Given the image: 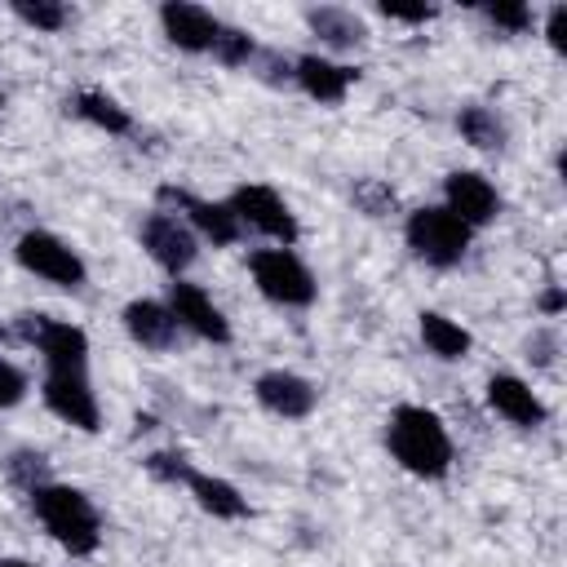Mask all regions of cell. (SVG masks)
I'll use <instances>...</instances> for the list:
<instances>
[{
    "label": "cell",
    "instance_id": "cell-1",
    "mask_svg": "<svg viewBox=\"0 0 567 567\" xmlns=\"http://www.w3.org/2000/svg\"><path fill=\"white\" fill-rule=\"evenodd\" d=\"M385 447H390L399 470H408L412 478H425V483L447 478L452 461H456V443H452L447 421L434 408H425V403L390 408V416H385Z\"/></svg>",
    "mask_w": 567,
    "mask_h": 567
},
{
    "label": "cell",
    "instance_id": "cell-2",
    "mask_svg": "<svg viewBox=\"0 0 567 567\" xmlns=\"http://www.w3.org/2000/svg\"><path fill=\"white\" fill-rule=\"evenodd\" d=\"M31 496V514L35 523L49 532V540L71 554V558H89L102 549V514L93 505L89 492L71 487V483H40L27 492Z\"/></svg>",
    "mask_w": 567,
    "mask_h": 567
},
{
    "label": "cell",
    "instance_id": "cell-3",
    "mask_svg": "<svg viewBox=\"0 0 567 567\" xmlns=\"http://www.w3.org/2000/svg\"><path fill=\"white\" fill-rule=\"evenodd\" d=\"M403 244L421 266L452 270V266L465 261V252L474 244V230L465 221H456L443 204H421L403 217Z\"/></svg>",
    "mask_w": 567,
    "mask_h": 567
},
{
    "label": "cell",
    "instance_id": "cell-4",
    "mask_svg": "<svg viewBox=\"0 0 567 567\" xmlns=\"http://www.w3.org/2000/svg\"><path fill=\"white\" fill-rule=\"evenodd\" d=\"M248 275H252V288L270 301V306H284V310H306L319 301V279L315 270L297 257V248H252L248 252Z\"/></svg>",
    "mask_w": 567,
    "mask_h": 567
},
{
    "label": "cell",
    "instance_id": "cell-5",
    "mask_svg": "<svg viewBox=\"0 0 567 567\" xmlns=\"http://www.w3.org/2000/svg\"><path fill=\"white\" fill-rule=\"evenodd\" d=\"M13 261L27 275H35V279H44V284H53L62 292H80L89 284V261L80 257V248H71L62 235H53L44 226H31V230L18 235Z\"/></svg>",
    "mask_w": 567,
    "mask_h": 567
},
{
    "label": "cell",
    "instance_id": "cell-6",
    "mask_svg": "<svg viewBox=\"0 0 567 567\" xmlns=\"http://www.w3.org/2000/svg\"><path fill=\"white\" fill-rule=\"evenodd\" d=\"M226 204H230V213L239 217L244 230H257V235L270 239L275 248H297L301 221H297L292 204H288L275 186H266V182H239V186L226 195Z\"/></svg>",
    "mask_w": 567,
    "mask_h": 567
},
{
    "label": "cell",
    "instance_id": "cell-7",
    "mask_svg": "<svg viewBox=\"0 0 567 567\" xmlns=\"http://www.w3.org/2000/svg\"><path fill=\"white\" fill-rule=\"evenodd\" d=\"M22 337L40 350L44 372H89V332L71 319H53V315H18Z\"/></svg>",
    "mask_w": 567,
    "mask_h": 567
},
{
    "label": "cell",
    "instance_id": "cell-8",
    "mask_svg": "<svg viewBox=\"0 0 567 567\" xmlns=\"http://www.w3.org/2000/svg\"><path fill=\"white\" fill-rule=\"evenodd\" d=\"M137 244L142 252L168 275V279H186V270L199 261V239L195 230L177 217V213H164V208H151L137 226Z\"/></svg>",
    "mask_w": 567,
    "mask_h": 567
},
{
    "label": "cell",
    "instance_id": "cell-9",
    "mask_svg": "<svg viewBox=\"0 0 567 567\" xmlns=\"http://www.w3.org/2000/svg\"><path fill=\"white\" fill-rule=\"evenodd\" d=\"M159 204H164V213H177L195 230L199 244L235 248L244 239V226L226 199H204V195H190L186 186H159Z\"/></svg>",
    "mask_w": 567,
    "mask_h": 567
},
{
    "label": "cell",
    "instance_id": "cell-10",
    "mask_svg": "<svg viewBox=\"0 0 567 567\" xmlns=\"http://www.w3.org/2000/svg\"><path fill=\"white\" fill-rule=\"evenodd\" d=\"M40 403L71 430L97 434L102 430V403L89 381V372H44L40 381Z\"/></svg>",
    "mask_w": 567,
    "mask_h": 567
},
{
    "label": "cell",
    "instance_id": "cell-11",
    "mask_svg": "<svg viewBox=\"0 0 567 567\" xmlns=\"http://www.w3.org/2000/svg\"><path fill=\"white\" fill-rule=\"evenodd\" d=\"M164 306L173 310V319H177V328L182 332H190V337H199V341H208V346H230V319H226V310L213 301V292L208 288H199V284H190V279H173L168 284V292H164Z\"/></svg>",
    "mask_w": 567,
    "mask_h": 567
},
{
    "label": "cell",
    "instance_id": "cell-12",
    "mask_svg": "<svg viewBox=\"0 0 567 567\" xmlns=\"http://www.w3.org/2000/svg\"><path fill=\"white\" fill-rule=\"evenodd\" d=\"M443 208L456 221H465L470 230H487L501 217L505 199H501V190H496V182L487 173H478V168H452L443 177Z\"/></svg>",
    "mask_w": 567,
    "mask_h": 567
},
{
    "label": "cell",
    "instance_id": "cell-13",
    "mask_svg": "<svg viewBox=\"0 0 567 567\" xmlns=\"http://www.w3.org/2000/svg\"><path fill=\"white\" fill-rule=\"evenodd\" d=\"M252 399L279 421H306L319 408V385L292 368H266L252 377Z\"/></svg>",
    "mask_w": 567,
    "mask_h": 567
},
{
    "label": "cell",
    "instance_id": "cell-14",
    "mask_svg": "<svg viewBox=\"0 0 567 567\" xmlns=\"http://www.w3.org/2000/svg\"><path fill=\"white\" fill-rule=\"evenodd\" d=\"M359 66L341 62L332 53H297L292 58V89H301L310 102L319 106H341L350 97V89L359 84Z\"/></svg>",
    "mask_w": 567,
    "mask_h": 567
},
{
    "label": "cell",
    "instance_id": "cell-15",
    "mask_svg": "<svg viewBox=\"0 0 567 567\" xmlns=\"http://www.w3.org/2000/svg\"><path fill=\"white\" fill-rule=\"evenodd\" d=\"M155 18H159L164 40H168L173 49H182V53H213V44H217V35H221V27H226L213 9L190 4V0H164V4L155 9Z\"/></svg>",
    "mask_w": 567,
    "mask_h": 567
},
{
    "label": "cell",
    "instance_id": "cell-16",
    "mask_svg": "<svg viewBox=\"0 0 567 567\" xmlns=\"http://www.w3.org/2000/svg\"><path fill=\"white\" fill-rule=\"evenodd\" d=\"M483 399H487V408H492L505 425H514V430H540V425L549 421L545 399H540V394L532 390V381H523L518 372H492L487 385H483Z\"/></svg>",
    "mask_w": 567,
    "mask_h": 567
},
{
    "label": "cell",
    "instance_id": "cell-17",
    "mask_svg": "<svg viewBox=\"0 0 567 567\" xmlns=\"http://www.w3.org/2000/svg\"><path fill=\"white\" fill-rule=\"evenodd\" d=\"M120 323H124V332H128V341H133V346L155 350V354L173 350V346H177V337H182V328H177L173 310H168L159 297H133V301H124Z\"/></svg>",
    "mask_w": 567,
    "mask_h": 567
},
{
    "label": "cell",
    "instance_id": "cell-18",
    "mask_svg": "<svg viewBox=\"0 0 567 567\" xmlns=\"http://www.w3.org/2000/svg\"><path fill=\"white\" fill-rule=\"evenodd\" d=\"M306 27H310V35H319V44L332 49V53H354V49L368 44V22H363V13L346 9V4H310V9H306Z\"/></svg>",
    "mask_w": 567,
    "mask_h": 567
},
{
    "label": "cell",
    "instance_id": "cell-19",
    "mask_svg": "<svg viewBox=\"0 0 567 567\" xmlns=\"http://www.w3.org/2000/svg\"><path fill=\"white\" fill-rule=\"evenodd\" d=\"M186 492H190V501H195L204 514H213V518H221V523H239V518H248V514H252L248 496H244V492H239L230 478H221V474L190 470Z\"/></svg>",
    "mask_w": 567,
    "mask_h": 567
},
{
    "label": "cell",
    "instance_id": "cell-20",
    "mask_svg": "<svg viewBox=\"0 0 567 567\" xmlns=\"http://www.w3.org/2000/svg\"><path fill=\"white\" fill-rule=\"evenodd\" d=\"M416 337H421V346H425L434 359H443V363H461V359H470V350H474V332H470L461 319L443 315V310H421V315H416Z\"/></svg>",
    "mask_w": 567,
    "mask_h": 567
},
{
    "label": "cell",
    "instance_id": "cell-21",
    "mask_svg": "<svg viewBox=\"0 0 567 567\" xmlns=\"http://www.w3.org/2000/svg\"><path fill=\"white\" fill-rule=\"evenodd\" d=\"M66 111H71L80 124H89V128H97V133H106V137H128V133H133L128 106H124L120 97L102 93V89H80V93H71V97H66Z\"/></svg>",
    "mask_w": 567,
    "mask_h": 567
},
{
    "label": "cell",
    "instance_id": "cell-22",
    "mask_svg": "<svg viewBox=\"0 0 567 567\" xmlns=\"http://www.w3.org/2000/svg\"><path fill=\"white\" fill-rule=\"evenodd\" d=\"M456 133H461V142H470L474 151H505V142H509L505 115L492 111V106H483V102H465V106L456 111Z\"/></svg>",
    "mask_w": 567,
    "mask_h": 567
},
{
    "label": "cell",
    "instance_id": "cell-23",
    "mask_svg": "<svg viewBox=\"0 0 567 567\" xmlns=\"http://www.w3.org/2000/svg\"><path fill=\"white\" fill-rule=\"evenodd\" d=\"M9 13H13L22 27L44 31V35H58V31L71 22V9H66L62 0H13Z\"/></svg>",
    "mask_w": 567,
    "mask_h": 567
},
{
    "label": "cell",
    "instance_id": "cell-24",
    "mask_svg": "<svg viewBox=\"0 0 567 567\" xmlns=\"http://www.w3.org/2000/svg\"><path fill=\"white\" fill-rule=\"evenodd\" d=\"M257 40H252V31H244V27H221V35H217V44H213V58L226 66V71H244L252 58H257Z\"/></svg>",
    "mask_w": 567,
    "mask_h": 567
},
{
    "label": "cell",
    "instance_id": "cell-25",
    "mask_svg": "<svg viewBox=\"0 0 567 567\" xmlns=\"http://www.w3.org/2000/svg\"><path fill=\"white\" fill-rule=\"evenodd\" d=\"M478 13L487 18V27H496V31H505V35H527V31L536 27V13H532V4H523V0L483 4Z\"/></svg>",
    "mask_w": 567,
    "mask_h": 567
},
{
    "label": "cell",
    "instance_id": "cell-26",
    "mask_svg": "<svg viewBox=\"0 0 567 567\" xmlns=\"http://www.w3.org/2000/svg\"><path fill=\"white\" fill-rule=\"evenodd\" d=\"M142 470L155 478V483H164V487H186V478H190V456L186 452H146L142 456Z\"/></svg>",
    "mask_w": 567,
    "mask_h": 567
},
{
    "label": "cell",
    "instance_id": "cell-27",
    "mask_svg": "<svg viewBox=\"0 0 567 567\" xmlns=\"http://www.w3.org/2000/svg\"><path fill=\"white\" fill-rule=\"evenodd\" d=\"M27 390H31L27 372H22V368H18L13 359H4V354H0V412L18 408V403L27 399Z\"/></svg>",
    "mask_w": 567,
    "mask_h": 567
},
{
    "label": "cell",
    "instance_id": "cell-28",
    "mask_svg": "<svg viewBox=\"0 0 567 567\" xmlns=\"http://www.w3.org/2000/svg\"><path fill=\"white\" fill-rule=\"evenodd\" d=\"M248 71H257L266 84H292V58H284L275 49H257V58L248 62Z\"/></svg>",
    "mask_w": 567,
    "mask_h": 567
},
{
    "label": "cell",
    "instance_id": "cell-29",
    "mask_svg": "<svg viewBox=\"0 0 567 567\" xmlns=\"http://www.w3.org/2000/svg\"><path fill=\"white\" fill-rule=\"evenodd\" d=\"M9 474L31 492V487H40V483H49V461L40 456V452H13V461H9Z\"/></svg>",
    "mask_w": 567,
    "mask_h": 567
},
{
    "label": "cell",
    "instance_id": "cell-30",
    "mask_svg": "<svg viewBox=\"0 0 567 567\" xmlns=\"http://www.w3.org/2000/svg\"><path fill=\"white\" fill-rule=\"evenodd\" d=\"M527 359H532V368H554V359H558V332L554 328H532V337H527Z\"/></svg>",
    "mask_w": 567,
    "mask_h": 567
},
{
    "label": "cell",
    "instance_id": "cell-31",
    "mask_svg": "<svg viewBox=\"0 0 567 567\" xmlns=\"http://www.w3.org/2000/svg\"><path fill=\"white\" fill-rule=\"evenodd\" d=\"M377 13L390 22H403V27H425L439 18V4H377Z\"/></svg>",
    "mask_w": 567,
    "mask_h": 567
},
{
    "label": "cell",
    "instance_id": "cell-32",
    "mask_svg": "<svg viewBox=\"0 0 567 567\" xmlns=\"http://www.w3.org/2000/svg\"><path fill=\"white\" fill-rule=\"evenodd\" d=\"M354 199L368 208V217H381V213L394 204V190L381 186V182H363V186H354Z\"/></svg>",
    "mask_w": 567,
    "mask_h": 567
},
{
    "label": "cell",
    "instance_id": "cell-33",
    "mask_svg": "<svg viewBox=\"0 0 567 567\" xmlns=\"http://www.w3.org/2000/svg\"><path fill=\"white\" fill-rule=\"evenodd\" d=\"M540 31H545L549 49H554V53H563V49H567V4H549V9H545V27H540Z\"/></svg>",
    "mask_w": 567,
    "mask_h": 567
},
{
    "label": "cell",
    "instance_id": "cell-34",
    "mask_svg": "<svg viewBox=\"0 0 567 567\" xmlns=\"http://www.w3.org/2000/svg\"><path fill=\"white\" fill-rule=\"evenodd\" d=\"M536 310H540L545 319H558V315L567 310V292H563L558 284H549V288H540V297H536Z\"/></svg>",
    "mask_w": 567,
    "mask_h": 567
},
{
    "label": "cell",
    "instance_id": "cell-35",
    "mask_svg": "<svg viewBox=\"0 0 567 567\" xmlns=\"http://www.w3.org/2000/svg\"><path fill=\"white\" fill-rule=\"evenodd\" d=\"M0 567H40V563H31V558H18V554H9V558H0Z\"/></svg>",
    "mask_w": 567,
    "mask_h": 567
},
{
    "label": "cell",
    "instance_id": "cell-36",
    "mask_svg": "<svg viewBox=\"0 0 567 567\" xmlns=\"http://www.w3.org/2000/svg\"><path fill=\"white\" fill-rule=\"evenodd\" d=\"M0 106H4V93H0Z\"/></svg>",
    "mask_w": 567,
    "mask_h": 567
}]
</instances>
